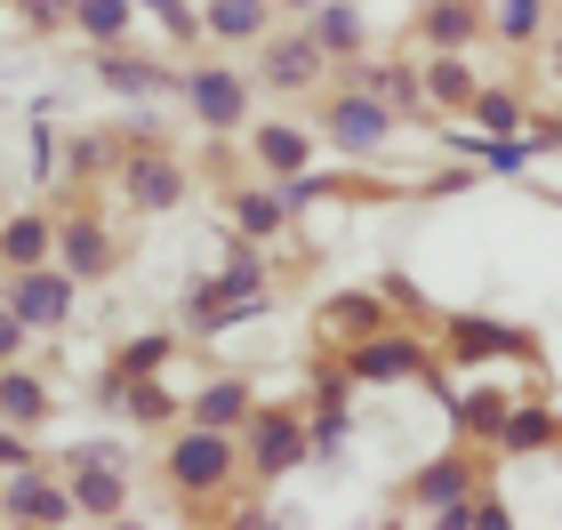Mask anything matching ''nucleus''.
Returning a JSON list of instances; mask_svg holds the SVG:
<instances>
[{"mask_svg":"<svg viewBox=\"0 0 562 530\" xmlns=\"http://www.w3.org/2000/svg\"><path fill=\"white\" fill-rule=\"evenodd\" d=\"M97 81L121 89V97H161V89H169V72H161V65H145V57H97Z\"/></svg>","mask_w":562,"mask_h":530,"instance_id":"obj_16","label":"nucleus"},{"mask_svg":"<svg viewBox=\"0 0 562 530\" xmlns=\"http://www.w3.org/2000/svg\"><path fill=\"white\" fill-rule=\"evenodd\" d=\"M16 353H24V314L0 306V362H16Z\"/></svg>","mask_w":562,"mask_h":530,"instance_id":"obj_36","label":"nucleus"},{"mask_svg":"<svg viewBox=\"0 0 562 530\" xmlns=\"http://www.w3.org/2000/svg\"><path fill=\"white\" fill-rule=\"evenodd\" d=\"M249 459H258V474H290L314 459V442H305V426L297 418H281V410H249Z\"/></svg>","mask_w":562,"mask_h":530,"instance_id":"obj_5","label":"nucleus"},{"mask_svg":"<svg viewBox=\"0 0 562 530\" xmlns=\"http://www.w3.org/2000/svg\"><path fill=\"white\" fill-rule=\"evenodd\" d=\"M249 410H258V394H249L241 377H217V386L193 394V426H225V435H234V426H249Z\"/></svg>","mask_w":562,"mask_h":530,"instance_id":"obj_9","label":"nucleus"},{"mask_svg":"<svg viewBox=\"0 0 562 530\" xmlns=\"http://www.w3.org/2000/svg\"><path fill=\"white\" fill-rule=\"evenodd\" d=\"M474 24H482L474 0H434V9H426V41H434V48H467Z\"/></svg>","mask_w":562,"mask_h":530,"instance_id":"obj_20","label":"nucleus"},{"mask_svg":"<svg viewBox=\"0 0 562 530\" xmlns=\"http://www.w3.org/2000/svg\"><path fill=\"white\" fill-rule=\"evenodd\" d=\"M258 161L281 177V169H305V129H290V121H281V129H258Z\"/></svg>","mask_w":562,"mask_h":530,"instance_id":"obj_28","label":"nucleus"},{"mask_svg":"<svg viewBox=\"0 0 562 530\" xmlns=\"http://www.w3.org/2000/svg\"><path fill=\"white\" fill-rule=\"evenodd\" d=\"M314 41H322V57H346V48H362V16H353L346 0H322L314 9Z\"/></svg>","mask_w":562,"mask_h":530,"instance_id":"obj_19","label":"nucleus"},{"mask_svg":"<svg viewBox=\"0 0 562 530\" xmlns=\"http://www.w3.org/2000/svg\"><path fill=\"white\" fill-rule=\"evenodd\" d=\"M57 249H65V273H72V282H81V273H105V266H113V234H105L97 217L65 225V234H57Z\"/></svg>","mask_w":562,"mask_h":530,"instance_id":"obj_12","label":"nucleus"},{"mask_svg":"<svg viewBox=\"0 0 562 530\" xmlns=\"http://www.w3.org/2000/svg\"><path fill=\"white\" fill-rule=\"evenodd\" d=\"M530 145H562V129H530Z\"/></svg>","mask_w":562,"mask_h":530,"instance_id":"obj_38","label":"nucleus"},{"mask_svg":"<svg viewBox=\"0 0 562 530\" xmlns=\"http://www.w3.org/2000/svg\"><path fill=\"white\" fill-rule=\"evenodd\" d=\"M346 377H370V386H394V377H434L418 338H362L346 353Z\"/></svg>","mask_w":562,"mask_h":530,"instance_id":"obj_3","label":"nucleus"},{"mask_svg":"<svg viewBox=\"0 0 562 530\" xmlns=\"http://www.w3.org/2000/svg\"><path fill=\"white\" fill-rule=\"evenodd\" d=\"M378 89H386V105H394V113H418V105H426V81H418L411 65H402V72H378Z\"/></svg>","mask_w":562,"mask_h":530,"instance_id":"obj_31","label":"nucleus"},{"mask_svg":"<svg viewBox=\"0 0 562 530\" xmlns=\"http://www.w3.org/2000/svg\"><path fill=\"white\" fill-rule=\"evenodd\" d=\"M426 97H442V105H467V97H474V72H467V57H458V48H434Z\"/></svg>","mask_w":562,"mask_h":530,"instance_id":"obj_23","label":"nucleus"},{"mask_svg":"<svg viewBox=\"0 0 562 530\" xmlns=\"http://www.w3.org/2000/svg\"><path fill=\"white\" fill-rule=\"evenodd\" d=\"M314 72H322V41H314V33H297V41H273V48H266V81H273V89H305Z\"/></svg>","mask_w":562,"mask_h":530,"instance_id":"obj_13","label":"nucleus"},{"mask_svg":"<svg viewBox=\"0 0 562 530\" xmlns=\"http://www.w3.org/2000/svg\"><path fill=\"white\" fill-rule=\"evenodd\" d=\"M41 410H48V394H41L33 370H9V377H0V418H9V426H33Z\"/></svg>","mask_w":562,"mask_h":530,"instance_id":"obj_21","label":"nucleus"},{"mask_svg":"<svg viewBox=\"0 0 562 530\" xmlns=\"http://www.w3.org/2000/svg\"><path fill=\"white\" fill-rule=\"evenodd\" d=\"M346 435H353L346 402H322V410H314V426H305V442H314V459H338V450H346Z\"/></svg>","mask_w":562,"mask_h":530,"instance_id":"obj_27","label":"nucleus"},{"mask_svg":"<svg viewBox=\"0 0 562 530\" xmlns=\"http://www.w3.org/2000/svg\"><path fill=\"white\" fill-rule=\"evenodd\" d=\"M121 185H130V201H137V210H177V201H186V169H177V161H161V154H137L130 169H121Z\"/></svg>","mask_w":562,"mask_h":530,"instance_id":"obj_8","label":"nucleus"},{"mask_svg":"<svg viewBox=\"0 0 562 530\" xmlns=\"http://www.w3.org/2000/svg\"><path fill=\"white\" fill-rule=\"evenodd\" d=\"M273 16V0H201V33L217 41H258Z\"/></svg>","mask_w":562,"mask_h":530,"instance_id":"obj_11","label":"nucleus"},{"mask_svg":"<svg viewBox=\"0 0 562 530\" xmlns=\"http://www.w3.org/2000/svg\"><path fill=\"white\" fill-rule=\"evenodd\" d=\"M554 72H562V57H554Z\"/></svg>","mask_w":562,"mask_h":530,"instance_id":"obj_40","label":"nucleus"},{"mask_svg":"<svg viewBox=\"0 0 562 530\" xmlns=\"http://www.w3.org/2000/svg\"><path fill=\"white\" fill-rule=\"evenodd\" d=\"M137 9H153V16H161V33H177V41H193V33H201V16L186 9V0H137Z\"/></svg>","mask_w":562,"mask_h":530,"instance_id":"obj_34","label":"nucleus"},{"mask_svg":"<svg viewBox=\"0 0 562 530\" xmlns=\"http://www.w3.org/2000/svg\"><path fill=\"white\" fill-rule=\"evenodd\" d=\"M281 9H322V0H281Z\"/></svg>","mask_w":562,"mask_h":530,"instance_id":"obj_39","label":"nucleus"},{"mask_svg":"<svg viewBox=\"0 0 562 530\" xmlns=\"http://www.w3.org/2000/svg\"><path fill=\"white\" fill-rule=\"evenodd\" d=\"M72 9H81V0H24V24H41V33H48V24H65Z\"/></svg>","mask_w":562,"mask_h":530,"instance_id":"obj_35","label":"nucleus"},{"mask_svg":"<svg viewBox=\"0 0 562 530\" xmlns=\"http://www.w3.org/2000/svg\"><path fill=\"white\" fill-rule=\"evenodd\" d=\"M281 217H290V210H281V193H241L234 201V225H241V241H266V234H281Z\"/></svg>","mask_w":562,"mask_h":530,"instance_id":"obj_22","label":"nucleus"},{"mask_svg":"<svg viewBox=\"0 0 562 530\" xmlns=\"http://www.w3.org/2000/svg\"><path fill=\"white\" fill-rule=\"evenodd\" d=\"M130 9H137V0H81V9H72V24H81V33H97V41H121V33H130Z\"/></svg>","mask_w":562,"mask_h":530,"instance_id":"obj_25","label":"nucleus"},{"mask_svg":"<svg viewBox=\"0 0 562 530\" xmlns=\"http://www.w3.org/2000/svg\"><path fill=\"white\" fill-rule=\"evenodd\" d=\"M9 522H72L81 507H72V490H57V483H41L33 466H16V483H9Z\"/></svg>","mask_w":562,"mask_h":530,"instance_id":"obj_7","label":"nucleus"},{"mask_svg":"<svg viewBox=\"0 0 562 530\" xmlns=\"http://www.w3.org/2000/svg\"><path fill=\"white\" fill-rule=\"evenodd\" d=\"M48 241L57 234H48L41 217H9L0 225V266H48Z\"/></svg>","mask_w":562,"mask_h":530,"instance_id":"obj_17","label":"nucleus"},{"mask_svg":"<svg viewBox=\"0 0 562 530\" xmlns=\"http://www.w3.org/2000/svg\"><path fill=\"white\" fill-rule=\"evenodd\" d=\"M121 474H113V459H81V474H72V507H81L89 522H105V515H121Z\"/></svg>","mask_w":562,"mask_h":530,"instance_id":"obj_10","label":"nucleus"},{"mask_svg":"<svg viewBox=\"0 0 562 530\" xmlns=\"http://www.w3.org/2000/svg\"><path fill=\"white\" fill-rule=\"evenodd\" d=\"M474 129L482 137H522V105L506 89H474Z\"/></svg>","mask_w":562,"mask_h":530,"instance_id":"obj_24","label":"nucleus"},{"mask_svg":"<svg viewBox=\"0 0 562 530\" xmlns=\"http://www.w3.org/2000/svg\"><path fill=\"white\" fill-rule=\"evenodd\" d=\"M161 353H169V338L153 330V338H137V346H121V362H113V370H121V377H145V370H161Z\"/></svg>","mask_w":562,"mask_h":530,"instance_id":"obj_33","label":"nucleus"},{"mask_svg":"<svg viewBox=\"0 0 562 530\" xmlns=\"http://www.w3.org/2000/svg\"><path fill=\"white\" fill-rule=\"evenodd\" d=\"M467 490H474L467 459H442V466H426L418 483H411V507H450V498H467Z\"/></svg>","mask_w":562,"mask_h":530,"instance_id":"obj_18","label":"nucleus"},{"mask_svg":"<svg viewBox=\"0 0 562 530\" xmlns=\"http://www.w3.org/2000/svg\"><path fill=\"white\" fill-rule=\"evenodd\" d=\"M539 16H547V0H498V33L506 41H530V33H539Z\"/></svg>","mask_w":562,"mask_h":530,"instance_id":"obj_30","label":"nucleus"},{"mask_svg":"<svg viewBox=\"0 0 562 530\" xmlns=\"http://www.w3.org/2000/svg\"><path fill=\"white\" fill-rule=\"evenodd\" d=\"M234 435L225 426H193V435H177L169 442V483L186 490V498H210V490H225L234 483Z\"/></svg>","mask_w":562,"mask_h":530,"instance_id":"obj_1","label":"nucleus"},{"mask_svg":"<svg viewBox=\"0 0 562 530\" xmlns=\"http://www.w3.org/2000/svg\"><path fill=\"white\" fill-rule=\"evenodd\" d=\"M121 410H130V418H145V426H161V418L177 410V402H169L161 386H153V377H130V386H121Z\"/></svg>","mask_w":562,"mask_h":530,"instance_id":"obj_29","label":"nucleus"},{"mask_svg":"<svg viewBox=\"0 0 562 530\" xmlns=\"http://www.w3.org/2000/svg\"><path fill=\"white\" fill-rule=\"evenodd\" d=\"M186 97H193V113L210 121V129H241V121H249V89H241V72L201 65V72H186Z\"/></svg>","mask_w":562,"mask_h":530,"instance_id":"obj_6","label":"nucleus"},{"mask_svg":"<svg viewBox=\"0 0 562 530\" xmlns=\"http://www.w3.org/2000/svg\"><path fill=\"white\" fill-rule=\"evenodd\" d=\"M0 466H9V474H16V466H33V450H24L16 435H0Z\"/></svg>","mask_w":562,"mask_h":530,"instance_id":"obj_37","label":"nucleus"},{"mask_svg":"<svg viewBox=\"0 0 562 530\" xmlns=\"http://www.w3.org/2000/svg\"><path fill=\"white\" fill-rule=\"evenodd\" d=\"M9 306L24 314V330H57L72 314V273H48V266H16V290Z\"/></svg>","mask_w":562,"mask_h":530,"instance_id":"obj_4","label":"nucleus"},{"mask_svg":"<svg viewBox=\"0 0 562 530\" xmlns=\"http://www.w3.org/2000/svg\"><path fill=\"white\" fill-rule=\"evenodd\" d=\"M329 330H338V338H353V346H362V338H378V330H386V306H378V297L370 290H346V297H329Z\"/></svg>","mask_w":562,"mask_h":530,"instance_id":"obj_14","label":"nucleus"},{"mask_svg":"<svg viewBox=\"0 0 562 530\" xmlns=\"http://www.w3.org/2000/svg\"><path fill=\"white\" fill-rule=\"evenodd\" d=\"M450 418H458V426H482V435H498L506 402H498V394H467V402H450Z\"/></svg>","mask_w":562,"mask_h":530,"instance_id":"obj_32","label":"nucleus"},{"mask_svg":"<svg viewBox=\"0 0 562 530\" xmlns=\"http://www.w3.org/2000/svg\"><path fill=\"white\" fill-rule=\"evenodd\" d=\"M450 346L467 353V362H491V353H522L515 330H498V322H474V314H458L450 322Z\"/></svg>","mask_w":562,"mask_h":530,"instance_id":"obj_15","label":"nucleus"},{"mask_svg":"<svg viewBox=\"0 0 562 530\" xmlns=\"http://www.w3.org/2000/svg\"><path fill=\"white\" fill-rule=\"evenodd\" d=\"M498 442H506V450H547V442H554V418H547V410H506V418H498Z\"/></svg>","mask_w":562,"mask_h":530,"instance_id":"obj_26","label":"nucleus"},{"mask_svg":"<svg viewBox=\"0 0 562 530\" xmlns=\"http://www.w3.org/2000/svg\"><path fill=\"white\" fill-rule=\"evenodd\" d=\"M329 145L338 154H378V145L394 137V105L386 97H329Z\"/></svg>","mask_w":562,"mask_h":530,"instance_id":"obj_2","label":"nucleus"}]
</instances>
